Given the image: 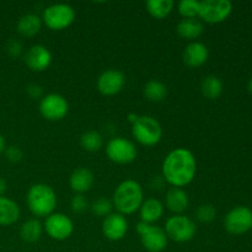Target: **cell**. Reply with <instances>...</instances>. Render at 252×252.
I'll return each mask as SVG.
<instances>
[{
	"label": "cell",
	"mask_w": 252,
	"mask_h": 252,
	"mask_svg": "<svg viewBox=\"0 0 252 252\" xmlns=\"http://www.w3.org/2000/svg\"><path fill=\"white\" fill-rule=\"evenodd\" d=\"M161 171L164 180L171 187H186L196 177V157L186 148H176L165 157Z\"/></svg>",
	"instance_id": "cell-1"
},
{
	"label": "cell",
	"mask_w": 252,
	"mask_h": 252,
	"mask_svg": "<svg viewBox=\"0 0 252 252\" xmlns=\"http://www.w3.org/2000/svg\"><path fill=\"white\" fill-rule=\"evenodd\" d=\"M144 202V191L142 185L132 179L125 180L116 187L112 196L113 208L122 216H130L139 211Z\"/></svg>",
	"instance_id": "cell-2"
},
{
	"label": "cell",
	"mask_w": 252,
	"mask_h": 252,
	"mask_svg": "<svg viewBox=\"0 0 252 252\" xmlns=\"http://www.w3.org/2000/svg\"><path fill=\"white\" fill-rule=\"evenodd\" d=\"M26 203L36 218H47L54 213L58 199L53 187L47 184H34L27 191Z\"/></svg>",
	"instance_id": "cell-3"
},
{
	"label": "cell",
	"mask_w": 252,
	"mask_h": 252,
	"mask_svg": "<svg viewBox=\"0 0 252 252\" xmlns=\"http://www.w3.org/2000/svg\"><path fill=\"white\" fill-rule=\"evenodd\" d=\"M132 135L143 147H155L162 138L161 125L152 116H139L132 125Z\"/></svg>",
	"instance_id": "cell-4"
},
{
	"label": "cell",
	"mask_w": 252,
	"mask_h": 252,
	"mask_svg": "<svg viewBox=\"0 0 252 252\" xmlns=\"http://www.w3.org/2000/svg\"><path fill=\"white\" fill-rule=\"evenodd\" d=\"M76 12L69 4H52L44 9L42 22L52 31H63L70 27L75 21Z\"/></svg>",
	"instance_id": "cell-5"
},
{
	"label": "cell",
	"mask_w": 252,
	"mask_h": 252,
	"mask_svg": "<svg viewBox=\"0 0 252 252\" xmlns=\"http://www.w3.org/2000/svg\"><path fill=\"white\" fill-rule=\"evenodd\" d=\"M164 230L169 240L176 243H187L196 235L197 225L189 217L184 214H174L166 220Z\"/></svg>",
	"instance_id": "cell-6"
},
{
	"label": "cell",
	"mask_w": 252,
	"mask_h": 252,
	"mask_svg": "<svg viewBox=\"0 0 252 252\" xmlns=\"http://www.w3.org/2000/svg\"><path fill=\"white\" fill-rule=\"evenodd\" d=\"M137 233L140 236L142 246L148 252H161L167 248L169 238H167L164 228H160L155 224L139 221L137 224Z\"/></svg>",
	"instance_id": "cell-7"
},
{
	"label": "cell",
	"mask_w": 252,
	"mask_h": 252,
	"mask_svg": "<svg viewBox=\"0 0 252 252\" xmlns=\"http://www.w3.org/2000/svg\"><path fill=\"white\" fill-rule=\"evenodd\" d=\"M233 12V4L229 0H203L199 6V20L211 25L221 24Z\"/></svg>",
	"instance_id": "cell-8"
},
{
	"label": "cell",
	"mask_w": 252,
	"mask_h": 252,
	"mask_svg": "<svg viewBox=\"0 0 252 252\" xmlns=\"http://www.w3.org/2000/svg\"><path fill=\"white\" fill-rule=\"evenodd\" d=\"M106 155L115 164L127 165L137 159L138 149L130 140L116 137L112 138L106 145Z\"/></svg>",
	"instance_id": "cell-9"
},
{
	"label": "cell",
	"mask_w": 252,
	"mask_h": 252,
	"mask_svg": "<svg viewBox=\"0 0 252 252\" xmlns=\"http://www.w3.org/2000/svg\"><path fill=\"white\" fill-rule=\"evenodd\" d=\"M68 112V100L61 94H47L39 101V113L47 121H52V122L62 121L66 117Z\"/></svg>",
	"instance_id": "cell-10"
},
{
	"label": "cell",
	"mask_w": 252,
	"mask_h": 252,
	"mask_svg": "<svg viewBox=\"0 0 252 252\" xmlns=\"http://www.w3.org/2000/svg\"><path fill=\"white\" fill-rule=\"evenodd\" d=\"M224 228L231 235H243L252 229V211L246 206L234 207L224 218Z\"/></svg>",
	"instance_id": "cell-11"
},
{
	"label": "cell",
	"mask_w": 252,
	"mask_h": 252,
	"mask_svg": "<svg viewBox=\"0 0 252 252\" xmlns=\"http://www.w3.org/2000/svg\"><path fill=\"white\" fill-rule=\"evenodd\" d=\"M43 230L53 240L64 241L73 235L74 223L66 214L54 212L46 218Z\"/></svg>",
	"instance_id": "cell-12"
},
{
	"label": "cell",
	"mask_w": 252,
	"mask_h": 252,
	"mask_svg": "<svg viewBox=\"0 0 252 252\" xmlns=\"http://www.w3.org/2000/svg\"><path fill=\"white\" fill-rule=\"evenodd\" d=\"M126 84V76L117 69H107L98 76L97 90L103 96H115L121 93Z\"/></svg>",
	"instance_id": "cell-13"
},
{
	"label": "cell",
	"mask_w": 252,
	"mask_h": 252,
	"mask_svg": "<svg viewBox=\"0 0 252 252\" xmlns=\"http://www.w3.org/2000/svg\"><path fill=\"white\" fill-rule=\"evenodd\" d=\"M129 224H128L127 218L120 213H111L106 218H103L102 230L103 236L111 241H120L125 239L127 235Z\"/></svg>",
	"instance_id": "cell-14"
},
{
	"label": "cell",
	"mask_w": 252,
	"mask_h": 252,
	"mask_svg": "<svg viewBox=\"0 0 252 252\" xmlns=\"http://www.w3.org/2000/svg\"><path fill=\"white\" fill-rule=\"evenodd\" d=\"M52 59L53 58L51 51L43 44H34L30 47L24 56V62L27 68L37 73L47 70L52 64Z\"/></svg>",
	"instance_id": "cell-15"
},
{
	"label": "cell",
	"mask_w": 252,
	"mask_h": 252,
	"mask_svg": "<svg viewBox=\"0 0 252 252\" xmlns=\"http://www.w3.org/2000/svg\"><path fill=\"white\" fill-rule=\"evenodd\" d=\"M209 58V51L202 42H189L184 51V63L189 68H199L204 65Z\"/></svg>",
	"instance_id": "cell-16"
},
{
	"label": "cell",
	"mask_w": 252,
	"mask_h": 252,
	"mask_svg": "<svg viewBox=\"0 0 252 252\" xmlns=\"http://www.w3.org/2000/svg\"><path fill=\"white\" fill-rule=\"evenodd\" d=\"M95 176L88 167H78L69 177V186L75 194H84L93 189Z\"/></svg>",
	"instance_id": "cell-17"
},
{
	"label": "cell",
	"mask_w": 252,
	"mask_h": 252,
	"mask_svg": "<svg viewBox=\"0 0 252 252\" xmlns=\"http://www.w3.org/2000/svg\"><path fill=\"white\" fill-rule=\"evenodd\" d=\"M165 204H166L167 209L172 212L174 214H182L189 204V198L187 192L184 189H179V187H171L169 191L166 192V197H165Z\"/></svg>",
	"instance_id": "cell-18"
},
{
	"label": "cell",
	"mask_w": 252,
	"mask_h": 252,
	"mask_svg": "<svg viewBox=\"0 0 252 252\" xmlns=\"http://www.w3.org/2000/svg\"><path fill=\"white\" fill-rule=\"evenodd\" d=\"M165 207L162 202L157 198L144 199L139 208L140 221H144L147 224H154L161 219L164 216Z\"/></svg>",
	"instance_id": "cell-19"
},
{
	"label": "cell",
	"mask_w": 252,
	"mask_h": 252,
	"mask_svg": "<svg viewBox=\"0 0 252 252\" xmlns=\"http://www.w3.org/2000/svg\"><path fill=\"white\" fill-rule=\"evenodd\" d=\"M21 216L20 206L9 197H0V226H10Z\"/></svg>",
	"instance_id": "cell-20"
},
{
	"label": "cell",
	"mask_w": 252,
	"mask_h": 252,
	"mask_svg": "<svg viewBox=\"0 0 252 252\" xmlns=\"http://www.w3.org/2000/svg\"><path fill=\"white\" fill-rule=\"evenodd\" d=\"M181 38L193 42L204 32V25L198 19H182L176 29Z\"/></svg>",
	"instance_id": "cell-21"
},
{
	"label": "cell",
	"mask_w": 252,
	"mask_h": 252,
	"mask_svg": "<svg viewBox=\"0 0 252 252\" xmlns=\"http://www.w3.org/2000/svg\"><path fill=\"white\" fill-rule=\"evenodd\" d=\"M42 19L36 14H26L19 19L16 24V30L22 37H33L41 31Z\"/></svg>",
	"instance_id": "cell-22"
},
{
	"label": "cell",
	"mask_w": 252,
	"mask_h": 252,
	"mask_svg": "<svg viewBox=\"0 0 252 252\" xmlns=\"http://www.w3.org/2000/svg\"><path fill=\"white\" fill-rule=\"evenodd\" d=\"M42 234H43V225L37 218L29 219L20 228V238L25 243H36L41 239Z\"/></svg>",
	"instance_id": "cell-23"
},
{
	"label": "cell",
	"mask_w": 252,
	"mask_h": 252,
	"mask_svg": "<svg viewBox=\"0 0 252 252\" xmlns=\"http://www.w3.org/2000/svg\"><path fill=\"white\" fill-rule=\"evenodd\" d=\"M223 81L216 75H207L201 83V93L208 100H217L223 94Z\"/></svg>",
	"instance_id": "cell-24"
},
{
	"label": "cell",
	"mask_w": 252,
	"mask_h": 252,
	"mask_svg": "<svg viewBox=\"0 0 252 252\" xmlns=\"http://www.w3.org/2000/svg\"><path fill=\"white\" fill-rule=\"evenodd\" d=\"M175 2L172 0H149L145 2L147 11L152 17L157 20H162L172 12Z\"/></svg>",
	"instance_id": "cell-25"
},
{
	"label": "cell",
	"mask_w": 252,
	"mask_h": 252,
	"mask_svg": "<svg viewBox=\"0 0 252 252\" xmlns=\"http://www.w3.org/2000/svg\"><path fill=\"white\" fill-rule=\"evenodd\" d=\"M144 97L148 101H152V102H161L166 98L167 96V88L164 83L159 80H149L144 85Z\"/></svg>",
	"instance_id": "cell-26"
},
{
	"label": "cell",
	"mask_w": 252,
	"mask_h": 252,
	"mask_svg": "<svg viewBox=\"0 0 252 252\" xmlns=\"http://www.w3.org/2000/svg\"><path fill=\"white\" fill-rule=\"evenodd\" d=\"M80 145L89 153L98 152L103 145V138L97 130H88L81 134Z\"/></svg>",
	"instance_id": "cell-27"
},
{
	"label": "cell",
	"mask_w": 252,
	"mask_h": 252,
	"mask_svg": "<svg viewBox=\"0 0 252 252\" xmlns=\"http://www.w3.org/2000/svg\"><path fill=\"white\" fill-rule=\"evenodd\" d=\"M201 1L198 0H181L177 5L179 14L182 19H197L199 15Z\"/></svg>",
	"instance_id": "cell-28"
},
{
	"label": "cell",
	"mask_w": 252,
	"mask_h": 252,
	"mask_svg": "<svg viewBox=\"0 0 252 252\" xmlns=\"http://www.w3.org/2000/svg\"><path fill=\"white\" fill-rule=\"evenodd\" d=\"M91 213L96 217H101V218H106L112 213L113 203L112 199H108L106 197H100V198L95 199L90 206Z\"/></svg>",
	"instance_id": "cell-29"
},
{
	"label": "cell",
	"mask_w": 252,
	"mask_h": 252,
	"mask_svg": "<svg viewBox=\"0 0 252 252\" xmlns=\"http://www.w3.org/2000/svg\"><path fill=\"white\" fill-rule=\"evenodd\" d=\"M196 218L197 220L201 221V223H204V224L212 223V221L217 218L216 207L211 203L201 204L196 211Z\"/></svg>",
	"instance_id": "cell-30"
},
{
	"label": "cell",
	"mask_w": 252,
	"mask_h": 252,
	"mask_svg": "<svg viewBox=\"0 0 252 252\" xmlns=\"http://www.w3.org/2000/svg\"><path fill=\"white\" fill-rule=\"evenodd\" d=\"M70 208L73 213L83 214L90 208V206H89L88 198L84 194H75L70 201Z\"/></svg>",
	"instance_id": "cell-31"
},
{
	"label": "cell",
	"mask_w": 252,
	"mask_h": 252,
	"mask_svg": "<svg viewBox=\"0 0 252 252\" xmlns=\"http://www.w3.org/2000/svg\"><path fill=\"white\" fill-rule=\"evenodd\" d=\"M4 154L10 162H19L21 161L22 158H24V152H22L19 147H16V145L6 147Z\"/></svg>",
	"instance_id": "cell-32"
},
{
	"label": "cell",
	"mask_w": 252,
	"mask_h": 252,
	"mask_svg": "<svg viewBox=\"0 0 252 252\" xmlns=\"http://www.w3.org/2000/svg\"><path fill=\"white\" fill-rule=\"evenodd\" d=\"M6 52L10 57H12V58H17V57L21 56L22 53V44L20 43L19 41H16V39H11V41H9V43H7Z\"/></svg>",
	"instance_id": "cell-33"
},
{
	"label": "cell",
	"mask_w": 252,
	"mask_h": 252,
	"mask_svg": "<svg viewBox=\"0 0 252 252\" xmlns=\"http://www.w3.org/2000/svg\"><path fill=\"white\" fill-rule=\"evenodd\" d=\"M27 94H29L30 97L32 98H42L43 97V90L39 85L37 84H30L29 86L26 88Z\"/></svg>",
	"instance_id": "cell-34"
},
{
	"label": "cell",
	"mask_w": 252,
	"mask_h": 252,
	"mask_svg": "<svg viewBox=\"0 0 252 252\" xmlns=\"http://www.w3.org/2000/svg\"><path fill=\"white\" fill-rule=\"evenodd\" d=\"M6 189H7L6 181H5V179L0 177V197L5 196V192H6Z\"/></svg>",
	"instance_id": "cell-35"
},
{
	"label": "cell",
	"mask_w": 252,
	"mask_h": 252,
	"mask_svg": "<svg viewBox=\"0 0 252 252\" xmlns=\"http://www.w3.org/2000/svg\"><path fill=\"white\" fill-rule=\"evenodd\" d=\"M6 149V142H5V138L0 134V155L5 152Z\"/></svg>",
	"instance_id": "cell-36"
},
{
	"label": "cell",
	"mask_w": 252,
	"mask_h": 252,
	"mask_svg": "<svg viewBox=\"0 0 252 252\" xmlns=\"http://www.w3.org/2000/svg\"><path fill=\"white\" fill-rule=\"evenodd\" d=\"M138 117H139V116L135 115V113H129V115H128V121L130 122V125H133V123L138 120Z\"/></svg>",
	"instance_id": "cell-37"
},
{
	"label": "cell",
	"mask_w": 252,
	"mask_h": 252,
	"mask_svg": "<svg viewBox=\"0 0 252 252\" xmlns=\"http://www.w3.org/2000/svg\"><path fill=\"white\" fill-rule=\"evenodd\" d=\"M248 90H249V93H250L251 95H252V78L250 79V80H249V84H248Z\"/></svg>",
	"instance_id": "cell-38"
}]
</instances>
